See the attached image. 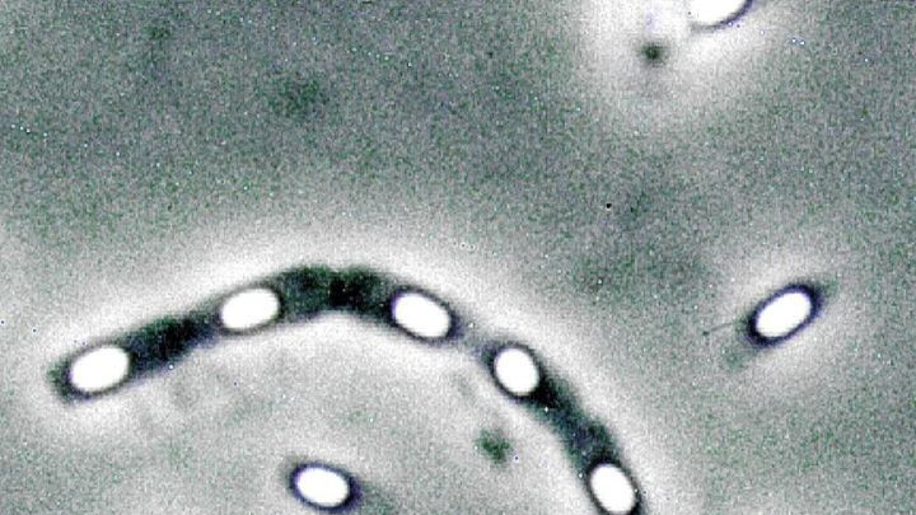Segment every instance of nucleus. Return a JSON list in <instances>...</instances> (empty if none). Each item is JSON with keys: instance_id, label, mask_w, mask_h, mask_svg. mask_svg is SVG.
<instances>
[{"instance_id": "3", "label": "nucleus", "mask_w": 916, "mask_h": 515, "mask_svg": "<svg viewBox=\"0 0 916 515\" xmlns=\"http://www.w3.org/2000/svg\"><path fill=\"white\" fill-rule=\"evenodd\" d=\"M595 490L606 508L614 512H626L633 507L632 489L620 472L604 468L595 476Z\"/></svg>"}, {"instance_id": "2", "label": "nucleus", "mask_w": 916, "mask_h": 515, "mask_svg": "<svg viewBox=\"0 0 916 515\" xmlns=\"http://www.w3.org/2000/svg\"><path fill=\"white\" fill-rule=\"evenodd\" d=\"M810 312V302L803 296L778 299L761 313L757 329L765 336H779L799 325Z\"/></svg>"}, {"instance_id": "1", "label": "nucleus", "mask_w": 916, "mask_h": 515, "mask_svg": "<svg viewBox=\"0 0 916 515\" xmlns=\"http://www.w3.org/2000/svg\"><path fill=\"white\" fill-rule=\"evenodd\" d=\"M125 354L116 350H100L79 360L73 371L76 385L87 390H97L119 381L125 373Z\"/></svg>"}, {"instance_id": "7", "label": "nucleus", "mask_w": 916, "mask_h": 515, "mask_svg": "<svg viewBox=\"0 0 916 515\" xmlns=\"http://www.w3.org/2000/svg\"><path fill=\"white\" fill-rule=\"evenodd\" d=\"M406 312L411 325L417 326L418 330L427 334H438L445 327L446 321L442 313L433 306L429 307L428 303H411L409 311Z\"/></svg>"}, {"instance_id": "5", "label": "nucleus", "mask_w": 916, "mask_h": 515, "mask_svg": "<svg viewBox=\"0 0 916 515\" xmlns=\"http://www.w3.org/2000/svg\"><path fill=\"white\" fill-rule=\"evenodd\" d=\"M273 302L266 296H255L249 301H238L229 306L226 313L227 322L232 326H249L261 320H266L273 313Z\"/></svg>"}, {"instance_id": "6", "label": "nucleus", "mask_w": 916, "mask_h": 515, "mask_svg": "<svg viewBox=\"0 0 916 515\" xmlns=\"http://www.w3.org/2000/svg\"><path fill=\"white\" fill-rule=\"evenodd\" d=\"M301 488L307 496L320 503H338L344 496L343 485L329 476H308Z\"/></svg>"}, {"instance_id": "4", "label": "nucleus", "mask_w": 916, "mask_h": 515, "mask_svg": "<svg viewBox=\"0 0 916 515\" xmlns=\"http://www.w3.org/2000/svg\"><path fill=\"white\" fill-rule=\"evenodd\" d=\"M500 377L512 390L525 392L535 385L536 373L530 360L521 353L504 355L499 365Z\"/></svg>"}]
</instances>
